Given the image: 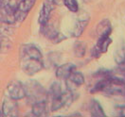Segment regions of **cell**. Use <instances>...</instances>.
I'll list each match as a JSON object with an SVG mask.
<instances>
[{"label": "cell", "instance_id": "cell-9", "mask_svg": "<svg viewBox=\"0 0 125 117\" xmlns=\"http://www.w3.org/2000/svg\"><path fill=\"white\" fill-rule=\"evenodd\" d=\"M76 69V66L73 63H63L62 65H59L56 69V77L59 79H66L70 76L72 71Z\"/></svg>", "mask_w": 125, "mask_h": 117}, {"label": "cell", "instance_id": "cell-11", "mask_svg": "<svg viewBox=\"0 0 125 117\" xmlns=\"http://www.w3.org/2000/svg\"><path fill=\"white\" fill-rule=\"evenodd\" d=\"M41 32L46 38L52 41L53 43L55 42L56 38L58 37V35L60 34V32L58 31L52 25L48 23L44 25V26H41Z\"/></svg>", "mask_w": 125, "mask_h": 117}, {"label": "cell", "instance_id": "cell-8", "mask_svg": "<svg viewBox=\"0 0 125 117\" xmlns=\"http://www.w3.org/2000/svg\"><path fill=\"white\" fill-rule=\"evenodd\" d=\"M17 100L10 98V96L6 97L2 104L1 111L3 116H17L18 115V105Z\"/></svg>", "mask_w": 125, "mask_h": 117}, {"label": "cell", "instance_id": "cell-22", "mask_svg": "<svg viewBox=\"0 0 125 117\" xmlns=\"http://www.w3.org/2000/svg\"><path fill=\"white\" fill-rule=\"evenodd\" d=\"M53 2L54 5H57V6H62L64 5V1L65 0H51Z\"/></svg>", "mask_w": 125, "mask_h": 117}, {"label": "cell", "instance_id": "cell-5", "mask_svg": "<svg viewBox=\"0 0 125 117\" xmlns=\"http://www.w3.org/2000/svg\"><path fill=\"white\" fill-rule=\"evenodd\" d=\"M7 92L9 96L15 100H20L26 97L24 84L19 80H11L7 86Z\"/></svg>", "mask_w": 125, "mask_h": 117}, {"label": "cell", "instance_id": "cell-1", "mask_svg": "<svg viewBox=\"0 0 125 117\" xmlns=\"http://www.w3.org/2000/svg\"><path fill=\"white\" fill-rule=\"evenodd\" d=\"M21 68L28 76H33L44 68L43 55L36 45L27 44L22 46Z\"/></svg>", "mask_w": 125, "mask_h": 117}, {"label": "cell", "instance_id": "cell-6", "mask_svg": "<svg viewBox=\"0 0 125 117\" xmlns=\"http://www.w3.org/2000/svg\"><path fill=\"white\" fill-rule=\"evenodd\" d=\"M84 83V77L83 75L79 72V71L75 70L72 71L70 76L65 79V86L67 88L68 91H75L76 89H78L80 86H82Z\"/></svg>", "mask_w": 125, "mask_h": 117}, {"label": "cell", "instance_id": "cell-17", "mask_svg": "<svg viewBox=\"0 0 125 117\" xmlns=\"http://www.w3.org/2000/svg\"><path fill=\"white\" fill-rule=\"evenodd\" d=\"M86 52V45L82 42V41H78L75 43L74 45V53L75 55L79 57V58H83Z\"/></svg>", "mask_w": 125, "mask_h": 117}, {"label": "cell", "instance_id": "cell-18", "mask_svg": "<svg viewBox=\"0 0 125 117\" xmlns=\"http://www.w3.org/2000/svg\"><path fill=\"white\" fill-rule=\"evenodd\" d=\"M115 61L120 66L125 63V47L119 46L115 53Z\"/></svg>", "mask_w": 125, "mask_h": 117}, {"label": "cell", "instance_id": "cell-4", "mask_svg": "<svg viewBox=\"0 0 125 117\" xmlns=\"http://www.w3.org/2000/svg\"><path fill=\"white\" fill-rule=\"evenodd\" d=\"M36 0H21L15 9V21L22 23L24 20L26 19V17L28 16L29 12L31 11V9L33 8V6L35 5Z\"/></svg>", "mask_w": 125, "mask_h": 117}, {"label": "cell", "instance_id": "cell-10", "mask_svg": "<svg viewBox=\"0 0 125 117\" xmlns=\"http://www.w3.org/2000/svg\"><path fill=\"white\" fill-rule=\"evenodd\" d=\"M112 31V26L110 23L109 20L107 19H103L102 20L99 25L97 26V35H98V38H102V37H107L110 36Z\"/></svg>", "mask_w": 125, "mask_h": 117}, {"label": "cell", "instance_id": "cell-15", "mask_svg": "<svg viewBox=\"0 0 125 117\" xmlns=\"http://www.w3.org/2000/svg\"><path fill=\"white\" fill-rule=\"evenodd\" d=\"M62 93V86H61V83L59 81H54L50 87H49V90L47 91V99L50 98H54V97H57L59 95H61Z\"/></svg>", "mask_w": 125, "mask_h": 117}, {"label": "cell", "instance_id": "cell-12", "mask_svg": "<svg viewBox=\"0 0 125 117\" xmlns=\"http://www.w3.org/2000/svg\"><path fill=\"white\" fill-rule=\"evenodd\" d=\"M88 22H89V19L88 18L87 19H79V20H77V22L75 23L73 28H72V30H71L72 36L73 37H76V38L80 37L83 33V31H84L85 27H87V25H88Z\"/></svg>", "mask_w": 125, "mask_h": 117}, {"label": "cell", "instance_id": "cell-19", "mask_svg": "<svg viewBox=\"0 0 125 117\" xmlns=\"http://www.w3.org/2000/svg\"><path fill=\"white\" fill-rule=\"evenodd\" d=\"M64 6L68 9L71 12H77L79 10V4L77 0H65Z\"/></svg>", "mask_w": 125, "mask_h": 117}, {"label": "cell", "instance_id": "cell-21", "mask_svg": "<svg viewBox=\"0 0 125 117\" xmlns=\"http://www.w3.org/2000/svg\"><path fill=\"white\" fill-rule=\"evenodd\" d=\"M116 111L117 112V115L125 116V106H117L116 108Z\"/></svg>", "mask_w": 125, "mask_h": 117}, {"label": "cell", "instance_id": "cell-3", "mask_svg": "<svg viewBox=\"0 0 125 117\" xmlns=\"http://www.w3.org/2000/svg\"><path fill=\"white\" fill-rule=\"evenodd\" d=\"M17 4L12 0H0V20L8 25L16 23L15 9Z\"/></svg>", "mask_w": 125, "mask_h": 117}, {"label": "cell", "instance_id": "cell-13", "mask_svg": "<svg viewBox=\"0 0 125 117\" xmlns=\"http://www.w3.org/2000/svg\"><path fill=\"white\" fill-rule=\"evenodd\" d=\"M47 100L35 102L32 104V113L35 116H43L46 114L47 108Z\"/></svg>", "mask_w": 125, "mask_h": 117}, {"label": "cell", "instance_id": "cell-23", "mask_svg": "<svg viewBox=\"0 0 125 117\" xmlns=\"http://www.w3.org/2000/svg\"><path fill=\"white\" fill-rule=\"evenodd\" d=\"M0 116H3V113H2V111L0 110Z\"/></svg>", "mask_w": 125, "mask_h": 117}, {"label": "cell", "instance_id": "cell-2", "mask_svg": "<svg viewBox=\"0 0 125 117\" xmlns=\"http://www.w3.org/2000/svg\"><path fill=\"white\" fill-rule=\"evenodd\" d=\"M25 92L28 101L33 104L35 102L47 100V92L43 85L35 79H30L25 84Z\"/></svg>", "mask_w": 125, "mask_h": 117}, {"label": "cell", "instance_id": "cell-20", "mask_svg": "<svg viewBox=\"0 0 125 117\" xmlns=\"http://www.w3.org/2000/svg\"><path fill=\"white\" fill-rule=\"evenodd\" d=\"M91 55L93 56V58H95V59H98L101 55H102V52L98 49V47L95 45V47L94 48H92V50H91Z\"/></svg>", "mask_w": 125, "mask_h": 117}, {"label": "cell", "instance_id": "cell-24", "mask_svg": "<svg viewBox=\"0 0 125 117\" xmlns=\"http://www.w3.org/2000/svg\"><path fill=\"white\" fill-rule=\"evenodd\" d=\"M83 1H88V0H83Z\"/></svg>", "mask_w": 125, "mask_h": 117}, {"label": "cell", "instance_id": "cell-14", "mask_svg": "<svg viewBox=\"0 0 125 117\" xmlns=\"http://www.w3.org/2000/svg\"><path fill=\"white\" fill-rule=\"evenodd\" d=\"M89 110L91 115L94 117H104L105 116V112L102 109V105L100 104V102L97 101L96 99H93L90 102L89 105Z\"/></svg>", "mask_w": 125, "mask_h": 117}, {"label": "cell", "instance_id": "cell-16", "mask_svg": "<svg viewBox=\"0 0 125 117\" xmlns=\"http://www.w3.org/2000/svg\"><path fill=\"white\" fill-rule=\"evenodd\" d=\"M112 43V40L110 38V36L107 37H102V38H98V43L96 45V46L98 47V49L102 52V53H105L108 49L109 45Z\"/></svg>", "mask_w": 125, "mask_h": 117}, {"label": "cell", "instance_id": "cell-7", "mask_svg": "<svg viewBox=\"0 0 125 117\" xmlns=\"http://www.w3.org/2000/svg\"><path fill=\"white\" fill-rule=\"evenodd\" d=\"M54 9V4L51 0H45L42 8L40 9L39 17H38V23L41 26H44L48 23V20L51 15V11Z\"/></svg>", "mask_w": 125, "mask_h": 117}]
</instances>
